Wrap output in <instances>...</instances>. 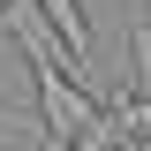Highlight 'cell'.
<instances>
[{"instance_id": "obj_1", "label": "cell", "mask_w": 151, "mask_h": 151, "mask_svg": "<svg viewBox=\"0 0 151 151\" xmlns=\"http://www.w3.org/2000/svg\"><path fill=\"white\" fill-rule=\"evenodd\" d=\"M38 15H45V30L60 38V53H68L76 83L91 91V23H83V8H76V0H38Z\"/></svg>"}, {"instance_id": "obj_2", "label": "cell", "mask_w": 151, "mask_h": 151, "mask_svg": "<svg viewBox=\"0 0 151 151\" xmlns=\"http://www.w3.org/2000/svg\"><path fill=\"white\" fill-rule=\"evenodd\" d=\"M8 121H15V106H0V129H8Z\"/></svg>"}, {"instance_id": "obj_3", "label": "cell", "mask_w": 151, "mask_h": 151, "mask_svg": "<svg viewBox=\"0 0 151 151\" xmlns=\"http://www.w3.org/2000/svg\"><path fill=\"white\" fill-rule=\"evenodd\" d=\"M0 15H8V0H0Z\"/></svg>"}, {"instance_id": "obj_4", "label": "cell", "mask_w": 151, "mask_h": 151, "mask_svg": "<svg viewBox=\"0 0 151 151\" xmlns=\"http://www.w3.org/2000/svg\"><path fill=\"white\" fill-rule=\"evenodd\" d=\"M129 8H144V0H129Z\"/></svg>"}]
</instances>
